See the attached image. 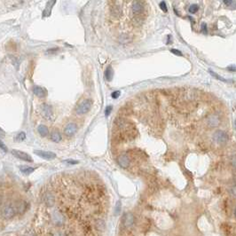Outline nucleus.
Instances as JSON below:
<instances>
[{
	"instance_id": "nucleus-2",
	"label": "nucleus",
	"mask_w": 236,
	"mask_h": 236,
	"mask_svg": "<svg viewBox=\"0 0 236 236\" xmlns=\"http://www.w3.org/2000/svg\"><path fill=\"white\" fill-rule=\"evenodd\" d=\"M115 124H116V126H117L120 130H122L124 132V131H131V130H132V129H135L134 124H133L131 122H130V121H128L127 119L124 118V117H117V118L115 119Z\"/></svg>"
},
{
	"instance_id": "nucleus-37",
	"label": "nucleus",
	"mask_w": 236,
	"mask_h": 236,
	"mask_svg": "<svg viewBox=\"0 0 236 236\" xmlns=\"http://www.w3.org/2000/svg\"><path fill=\"white\" fill-rule=\"evenodd\" d=\"M24 236H36V234H34V232L33 231H31V230H30V231H28L25 234H24Z\"/></svg>"
},
{
	"instance_id": "nucleus-20",
	"label": "nucleus",
	"mask_w": 236,
	"mask_h": 236,
	"mask_svg": "<svg viewBox=\"0 0 236 236\" xmlns=\"http://www.w3.org/2000/svg\"><path fill=\"white\" fill-rule=\"evenodd\" d=\"M94 226L98 231L102 232L106 228V223H105V221L102 220V219H97V220L95 221Z\"/></svg>"
},
{
	"instance_id": "nucleus-17",
	"label": "nucleus",
	"mask_w": 236,
	"mask_h": 236,
	"mask_svg": "<svg viewBox=\"0 0 236 236\" xmlns=\"http://www.w3.org/2000/svg\"><path fill=\"white\" fill-rule=\"evenodd\" d=\"M33 93L37 96L38 98H45L47 95V92L45 88L36 85L33 87Z\"/></svg>"
},
{
	"instance_id": "nucleus-39",
	"label": "nucleus",
	"mask_w": 236,
	"mask_h": 236,
	"mask_svg": "<svg viewBox=\"0 0 236 236\" xmlns=\"http://www.w3.org/2000/svg\"><path fill=\"white\" fill-rule=\"evenodd\" d=\"M227 69L230 71H236V66H230L227 68Z\"/></svg>"
},
{
	"instance_id": "nucleus-27",
	"label": "nucleus",
	"mask_w": 236,
	"mask_h": 236,
	"mask_svg": "<svg viewBox=\"0 0 236 236\" xmlns=\"http://www.w3.org/2000/svg\"><path fill=\"white\" fill-rule=\"evenodd\" d=\"M121 202L120 201H118L117 203H116V204H115V215H119V213L121 212Z\"/></svg>"
},
{
	"instance_id": "nucleus-38",
	"label": "nucleus",
	"mask_w": 236,
	"mask_h": 236,
	"mask_svg": "<svg viewBox=\"0 0 236 236\" xmlns=\"http://www.w3.org/2000/svg\"><path fill=\"white\" fill-rule=\"evenodd\" d=\"M0 148H2L4 151H7V147H6V146H5L3 143H2V141H1V140H0Z\"/></svg>"
},
{
	"instance_id": "nucleus-43",
	"label": "nucleus",
	"mask_w": 236,
	"mask_h": 236,
	"mask_svg": "<svg viewBox=\"0 0 236 236\" xmlns=\"http://www.w3.org/2000/svg\"><path fill=\"white\" fill-rule=\"evenodd\" d=\"M4 137H5V131L0 128V139H1V138H4Z\"/></svg>"
},
{
	"instance_id": "nucleus-8",
	"label": "nucleus",
	"mask_w": 236,
	"mask_h": 236,
	"mask_svg": "<svg viewBox=\"0 0 236 236\" xmlns=\"http://www.w3.org/2000/svg\"><path fill=\"white\" fill-rule=\"evenodd\" d=\"M131 10L135 15L141 14L145 10V3L142 1H134L131 5Z\"/></svg>"
},
{
	"instance_id": "nucleus-34",
	"label": "nucleus",
	"mask_w": 236,
	"mask_h": 236,
	"mask_svg": "<svg viewBox=\"0 0 236 236\" xmlns=\"http://www.w3.org/2000/svg\"><path fill=\"white\" fill-rule=\"evenodd\" d=\"M120 95H121L120 91H115V92H113V93L111 94V97H112L113 99H117V98H119Z\"/></svg>"
},
{
	"instance_id": "nucleus-24",
	"label": "nucleus",
	"mask_w": 236,
	"mask_h": 236,
	"mask_svg": "<svg viewBox=\"0 0 236 236\" xmlns=\"http://www.w3.org/2000/svg\"><path fill=\"white\" fill-rule=\"evenodd\" d=\"M209 74H210V75H211L212 77H214L215 78H217V79H218V80H219V81H222V82H225V83H227V82H228V81H227L226 79L223 78V77H220L219 75H218L217 73L213 72V71H212V70H210V69L209 70Z\"/></svg>"
},
{
	"instance_id": "nucleus-4",
	"label": "nucleus",
	"mask_w": 236,
	"mask_h": 236,
	"mask_svg": "<svg viewBox=\"0 0 236 236\" xmlns=\"http://www.w3.org/2000/svg\"><path fill=\"white\" fill-rule=\"evenodd\" d=\"M213 140L217 144L224 145V144L227 143L229 137L226 132H225L224 131L219 130V131H215V133L213 134Z\"/></svg>"
},
{
	"instance_id": "nucleus-9",
	"label": "nucleus",
	"mask_w": 236,
	"mask_h": 236,
	"mask_svg": "<svg viewBox=\"0 0 236 236\" xmlns=\"http://www.w3.org/2000/svg\"><path fill=\"white\" fill-rule=\"evenodd\" d=\"M206 121H207V124L209 127H211V128L218 127L220 124V118H219V116L217 114H210V115H209Z\"/></svg>"
},
{
	"instance_id": "nucleus-12",
	"label": "nucleus",
	"mask_w": 236,
	"mask_h": 236,
	"mask_svg": "<svg viewBox=\"0 0 236 236\" xmlns=\"http://www.w3.org/2000/svg\"><path fill=\"white\" fill-rule=\"evenodd\" d=\"M12 154L15 156L16 158L18 159H20L22 161H25V162H33V159L32 157L27 153L23 152V151H20V150H13L12 151Z\"/></svg>"
},
{
	"instance_id": "nucleus-44",
	"label": "nucleus",
	"mask_w": 236,
	"mask_h": 236,
	"mask_svg": "<svg viewBox=\"0 0 236 236\" xmlns=\"http://www.w3.org/2000/svg\"><path fill=\"white\" fill-rule=\"evenodd\" d=\"M2 202H3V195H2V194L0 193V205L2 204Z\"/></svg>"
},
{
	"instance_id": "nucleus-19",
	"label": "nucleus",
	"mask_w": 236,
	"mask_h": 236,
	"mask_svg": "<svg viewBox=\"0 0 236 236\" xmlns=\"http://www.w3.org/2000/svg\"><path fill=\"white\" fill-rule=\"evenodd\" d=\"M118 41L121 44H128V43H131L132 41V36L128 35V34H123L119 36Z\"/></svg>"
},
{
	"instance_id": "nucleus-1",
	"label": "nucleus",
	"mask_w": 236,
	"mask_h": 236,
	"mask_svg": "<svg viewBox=\"0 0 236 236\" xmlns=\"http://www.w3.org/2000/svg\"><path fill=\"white\" fill-rule=\"evenodd\" d=\"M16 214H17V212H16L14 203H5V204L3 205L1 207L0 215L5 219H7V220L8 219H12Z\"/></svg>"
},
{
	"instance_id": "nucleus-32",
	"label": "nucleus",
	"mask_w": 236,
	"mask_h": 236,
	"mask_svg": "<svg viewBox=\"0 0 236 236\" xmlns=\"http://www.w3.org/2000/svg\"><path fill=\"white\" fill-rule=\"evenodd\" d=\"M64 162H67L68 164H77L79 162L76 161V160H72V159H67V160L64 161Z\"/></svg>"
},
{
	"instance_id": "nucleus-22",
	"label": "nucleus",
	"mask_w": 236,
	"mask_h": 236,
	"mask_svg": "<svg viewBox=\"0 0 236 236\" xmlns=\"http://www.w3.org/2000/svg\"><path fill=\"white\" fill-rule=\"evenodd\" d=\"M20 171L24 175H30V174H31L32 172L35 171V168L30 167V166H20Z\"/></svg>"
},
{
	"instance_id": "nucleus-25",
	"label": "nucleus",
	"mask_w": 236,
	"mask_h": 236,
	"mask_svg": "<svg viewBox=\"0 0 236 236\" xmlns=\"http://www.w3.org/2000/svg\"><path fill=\"white\" fill-rule=\"evenodd\" d=\"M224 3H225L227 6L236 8V1H234V0H225Z\"/></svg>"
},
{
	"instance_id": "nucleus-42",
	"label": "nucleus",
	"mask_w": 236,
	"mask_h": 236,
	"mask_svg": "<svg viewBox=\"0 0 236 236\" xmlns=\"http://www.w3.org/2000/svg\"><path fill=\"white\" fill-rule=\"evenodd\" d=\"M57 51H58V49L52 48V49H51V50H47V53H51V52H57Z\"/></svg>"
},
{
	"instance_id": "nucleus-26",
	"label": "nucleus",
	"mask_w": 236,
	"mask_h": 236,
	"mask_svg": "<svg viewBox=\"0 0 236 236\" xmlns=\"http://www.w3.org/2000/svg\"><path fill=\"white\" fill-rule=\"evenodd\" d=\"M199 10V6L197 5H192L189 7V13L190 14H195Z\"/></svg>"
},
{
	"instance_id": "nucleus-33",
	"label": "nucleus",
	"mask_w": 236,
	"mask_h": 236,
	"mask_svg": "<svg viewBox=\"0 0 236 236\" xmlns=\"http://www.w3.org/2000/svg\"><path fill=\"white\" fill-rule=\"evenodd\" d=\"M231 164L236 170V155H234L232 156V158H231Z\"/></svg>"
},
{
	"instance_id": "nucleus-13",
	"label": "nucleus",
	"mask_w": 236,
	"mask_h": 236,
	"mask_svg": "<svg viewBox=\"0 0 236 236\" xmlns=\"http://www.w3.org/2000/svg\"><path fill=\"white\" fill-rule=\"evenodd\" d=\"M117 162L120 165V167H122L124 169H127L130 166L131 159L127 154H122L117 158Z\"/></svg>"
},
{
	"instance_id": "nucleus-46",
	"label": "nucleus",
	"mask_w": 236,
	"mask_h": 236,
	"mask_svg": "<svg viewBox=\"0 0 236 236\" xmlns=\"http://www.w3.org/2000/svg\"><path fill=\"white\" fill-rule=\"evenodd\" d=\"M234 215H235V218H236V209H235V211H234Z\"/></svg>"
},
{
	"instance_id": "nucleus-14",
	"label": "nucleus",
	"mask_w": 236,
	"mask_h": 236,
	"mask_svg": "<svg viewBox=\"0 0 236 236\" xmlns=\"http://www.w3.org/2000/svg\"><path fill=\"white\" fill-rule=\"evenodd\" d=\"M34 153L38 156L39 157L44 158L46 160H52L54 158H56V154L53 152H50V151H44V150H35Z\"/></svg>"
},
{
	"instance_id": "nucleus-10",
	"label": "nucleus",
	"mask_w": 236,
	"mask_h": 236,
	"mask_svg": "<svg viewBox=\"0 0 236 236\" xmlns=\"http://www.w3.org/2000/svg\"><path fill=\"white\" fill-rule=\"evenodd\" d=\"M17 214H24L28 209V203L23 200H18L14 203Z\"/></svg>"
},
{
	"instance_id": "nucleus-18",
	"label": "nucleus",
	"mask_w": 236,
	"mask_h": 236,
	"mask_svg": "<svg viewBox=\"0 0 236 236\" xmlns=\"http://www.w3.org/2000/svg\"><path fill=\"white\" fill-rule=\"evenodd\" d=\"M50 138H51L52 141L55 142V143H59L60 141H61V140H62V137H61V133L58 131H53L51 133Z\"/></svg>"
},
{
	"instance_id": "nucleus-6",
	"label": "nucleus",
	"mask_w": 236,
	"mask_h": 236,
	"mask_svg": "<svg viewBox=\"0 0 236 236\" xmlns=\"http://www.w3.org/2000/svg\"><path fill=\"white\" fill-rule=\"evenodd\" d=\"M41 113L42 115L46 119V120H50L52 121L53 119V110L52 106L48 105V104H42L41 105Z\"/></svg>"
},
{
	"instance_id": "nucleus-7",
	"label": "nucleus",
	"mask_w": 236,
	"mask_h": 236,
	"mask_svg": "<svg viewBox=\"0 0 236 236\" xmlns=\"http://www.w3.org/2000/svg\"><path fill=\"white\" fill-rule=\"evenodd\" d=\"M134 222H135V218L132 213L127 212L124 214L122 218V223L124 228H131L134 225Z\"/></svg>"
},
{
	"instance_id": "nucleus-28",
	"label": "nucleus",
	"mask_w": 236,
	"mask_h": 236,
	"mask_svg": "<svg viewBox=\"0 0 236 236\" xmlns=\"http://www.w3.org/2000/svg\"><path fill=\"white\" fill-rule=\"evenodd\" d=\"M25 139H26V134H25V132H20V133L17 135V137H16V140H19V141H22V140H24Z\"/></svg>"
},
{
	"instance_id": "nucleus-3",
	"label": "nucleus",
	"mask_w": 236,
	"mask_h": 236,
	"mask_svg": "<svg viewBox=\"0 0 236 236\" xmlns=\"http://www.w3.org/2000/svg\"><path fill=\"white\" fill-rule=\"evenodd\" d=\"M92 106H93V100L91 99H86L83 100L77 106L76 112L77 115H84L91 110Z\"/></svg>"
},
{
	"instance_id": "nucleus-16",
	"label": "nucleus",
	"mask_w": 236,
	"mask_h": 236,
	"mask_svg": "<svg viewBox=\"0 0 236 236\" xmlns=\"http://www.w3.org/2000/svg\"><path fill=\"white\" fill-rule=\"evenodd\" d=\"M43 201L47 207H52L55 204V197L51 192H46L43 195Z\"/></svg>"
},
{
	"instance_id": "nucleus-11",
	"label": "nucleus",
	"mask_w": 236,
	"mask_h": 236,
	"mask_svg": "<svg viewBox=\"0 0 236 236\" xmlns=\"http://www.w3.org/2000/svg\"><path fill=\"white\" fill-rule=\"evenodd\" d=\"M77 131V124L75 123L68 124L64 129V134L67 137H73Z\"/></svg>"
},
{
	"instance_id": "nucleus-21",
	"label": "nucleus",
	"mask_w": 236,
	"mask_h": 236,
	"mask_svg": "<svg viewBox=\"0 0 236 236\" xmlns=\"http://www.w3.org/2000/svg\"><path fill=\"white\" fill-rule=\"evenodd\" d=\"M37 131H38V133L40 134V136H42V137H46L48 134H49V130H48L47 126L43 125V124L38 126Z\"/></svg>"
},
{
	"instance_id": "nucleus-40",
	"label": "nucleus",
	"mask_w": 236,
	"mask_h": 236,
	"mask_svg": "<svg viewBox=\"0 0 236 236\" xmlns=\"http://www.w3.org/2000/svg\"><path fill=\"white\" fill-rule=\"evenodd\" d=\"M202 30L203 31V33H207V26H206V24L205 23H203V28H202Z\"/></svg>"
},
{
	"instance_id": "nucleus-41",
	"label": "nucleus",
	"mask_w": 236,
	"mask_h": 236,
	"mask_svg": "<svg viewBox=\"0 0 236 236\" xmlns=\"http://www.w3.org/2000/svg\"><path fill=\"white\" fill-rule=\"evenodd\" d=\"M52 236H66L63 233H61V232H56Z\"/></svg>"
},
{
	"instance_id": "nucleus-23",
	"label": "nucleus",
	"mask_w": 236,
	"mask_h": 236,
	"mask_svg": "<svg viewBox=\"0 0 236 236\" xmlns=\"http://www.w3.org/2000/svg\"><path fill=\"white\" fill-rule=\"evenodd\" d=\"M113 75H114L113 68L109 66V67H108V68L106 69V72H105V77H106V79H107L108 81H111L112 78H113Z\"/></svg>"
},
{
	"instance_id": "nucleus-5",
	"label": "nucleus",
	"mask_w": 236,
	"mask_h": 236,
	"mask_svg": "<svg viewBox=\"0 0 236 236\" xmlns=\"http://www.w3.org/2000/svg\"><path fill=\"white\" fill-rule=\"evenodd\" d=\"M52 221L57 226L63 225V224L65 223V217H64L62 212L59 209L54 210L52 213Z\"/></svg>"
},
{
	"instance_id": "nucleus-30",
	"label": "nucleus",
	"mask_w": 236,
	"mask_h": 236,
	"mask_svg": "<svg viewBox=\"0 0 236 236\" xmlns=\"http://www.w3.org/2000/svg\"><path fill=\"white\" fill-rule=\"evenodd\" d=\"M159 6H160V8L164 12V13H167L168 12V9H167V6H166V3L164 2V1H162L161 3H160V5H159Z\"/></svg>"
},
{
	"instance_id": "nucleus-31",
	"label": "nucleus",
	"mask_w": 236,
	"mask_h": 236,
	"mask_svg": "<svg viewBox=\"0 0 236 236\" xmlns=\"http://www.w3.org/2000/svg\"><path fill=\"white\" fill-rule=\"evenodd\" d=\"M113 110V107L112 106H108L105 109V115L106 116H109L110 115V113Z\"/></svg>"
},
{
	"instance_id": "nucleus-35",
	"label": "nucleus",
	"mask_w": 236,
	"mask_h": 236,
	"mask_svg": "<svg viewBox=\"0 0 236 236\" xmlns=\"http://www.w3.org/2000/svg\"><path fill=\"white\" fill-rule=\"evenodd\" d=\"M171 52L174 53L175 55H178V56H182V52H180V51H178V50H177V49H171Z\"/></svg>"
},
{
	"instance_id": "nucleus-36",
	"label": "nucleus",
	"mask_w": 236,
	"mask_h": 236,
	"mask_svg": "<svg viewBox=\"0 0 236 236\" xmlns=\"http://www.w3.org/2000/svg\"><path fill=\"white\" fill-rule=\"evenodd\" d=\"M231 194H232L233 196L236 197V186H234V187L231 188Z\"/></svg>"
},
{
	"instance_id": "nucleus-15",
	"label": "nucleus",
	"mask_w": 236,
	"mask_h": 236,
	"mask_svg": "<svg viewBox=\"0 0 236 236\" xmlns=\"http://www.w3.org/2000/svg\"><path fill=\"white\" fill-rule=\"evenodd\" d=\"M110 13L112 16H114L115 18H120L122 14H123V10L121 5H117V2H113V5H110Z\"/></svg>"
},
{
	"instance_id": "nucleus-45",
	"label": "nucleus",
	"mask_w": 236,
	"mask_h": 236,
	"mask_svg": "<svg viewBox=\"0 0 236 236\" xmlns=\"http://www.w3.org/2000/svg\"><path fill=\"white\" fill-rule=\"evenodd\" d=\"M234 128H235V130H236V119H235V121H234Z\"/></svg>"
},
{
	"instance_id": "nucleus-29",
	"label": "nucleus",
	"mask_w": 236,
	"mask_h": 236,
	"mask_svg": "<svg viewBox=\"0 0 236 236\" xmlns=\"http://www.w3.org/2000/svg\"><path fill=\"white\" fill-rule=\"evenodd\" d=\"M132 21H133V23H135V25H140L143 22V20L140 19L139 16H136L135 18L132 19Z\"/></svg>"
}]
</instances>
